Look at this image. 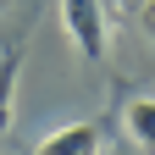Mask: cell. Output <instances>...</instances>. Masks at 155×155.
I'll list each match as a JSON object with an SVG mask.
<instances>
[{
  "instance_id": "3957f363",
  "label": "cell",
  "mask_w": 155,
  "mask_h": 155,
  "mask_svg": "<svg viewBox=\"0 0 155 155\" xmlns=\"http://www.w3.org/2000/svg\"><path fill=\"white\" fill-rule=\"evenodd\" d=\"M17 78H22V50L0 55V133H11V116H17Z\"/></svg>"
},
{
  "instance_id": "8992f818",
  "label": "cell",
  "mask_w": 155,
  "mask_h": 155,
  "mask_svg": "<svg viewBox=\"0 0 155 155\" xmlns=\"http://www.w3.org/2000/svg\"><path fill=\"white\" fill-rule=\"evenodd\" d=\"M0 11H6V0H0Z\"/></svg>"
},
{
  "instance_id": "7a4b0ae2",
  "label": "cell",
  "mask_w": 155,
  "mask_h": 155,
  "mask_svg": "<svg viewBox=\"0 0 155 155\" xmlns=\"http://www.w3.org/2000/svg\"><path fill=\"white\" fill-rule=\"evenodd\" d=\"M33 155H105V139H100L94 122H67V127H55L50 139H39Z\"/></svg>"
},
{
  "instance_id": "5b68a950",
  "label": "cell",
  "mask_w": 155,
  "mask_h": 155,
  "mask_svg": "<svg viewBox=\"0 0 155 155\" xmlns=\"http://www.w3.org/2000/svg\"><path fill=\"white\" fill-rule=\"evenodd\" d=\"M139 17H144V33L155 39V0H144V11H139Z\"/></svg>"
},
{
  "instance_id": "277c9868",
  "label": "cell",
  "mask_w": 155,
  "mask_h": 155,
  "mask_svg": "<svg viewBox=\"0 0 155 155\" xmlns=\"http://www.w3.org/2000/svg\"><path fill=\"white\" fill-rule=\"evenodd\" d=\"M127 133L144 150H155V100H150V94H144V100H127Z\"/></svg>"
},
{
  "instance_id": "6da1fadb",
  "label": "cell",
  "mask_w": 155,
  "mask_h": 155,
  "mask_svg": "<svg viewBox=\"0 0 155 155\" xmlns=\"http://www.w3.org/2000/svg\"><path fill=\"white\" fill-rule=\"evenodd\" d=\"M61 22H67V39L78 45L83 61H105L111 22H105V6H100V0H61Z\"/></svg>"
}]
</instances>
